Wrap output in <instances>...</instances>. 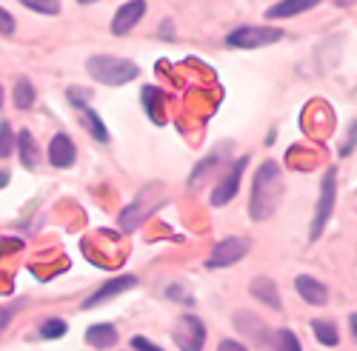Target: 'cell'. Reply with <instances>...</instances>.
<instances>
[{
    "label": "cell",
    "mask_w": 357,
    "mask_h": 351,
    "mask_svg": "<svg viewBox=\"0 0 357 351\" xmlns=\"http://www.w3.org/2000/svg\"><path fill=\"white\" fill-rule=\"evenodd\" d=\"M17 146H20V160H23V166H26V169H35V163H38V143H35L32 132L23 129V132L17 134Z\"/></svg>",
    "instance_id": "e0dca14e"
},
{
    "label": "cell",
    "mask_w": 357,
    "mask_h": 351,
    "mask_svg": "<svg viewBox=\"0 0 357 351\" xmlns=\"http://www.w3.org/2000/svg\"><path fill=\"white\" fill-rule=\"evenodd\" d=\"M354 146H357V123H354V129L349 132V143L343 146V152H340V155H349V152L354 149Z\"/></svg>",
    "instance_id": "83f0119b"
},
{
    "label": "cell",
    "mask_w": 357,
    "mask_h": 351,
    "mask_svg": "<svg viewBox=\"0 0 357 351\" xmlns=\"http://www.w3.org/2000/svg\"><path fill=\"white\" fill-rule=\"evenodd\" d=\"M166 203V192H163V186L160 183H152V186H146L129 206L123 209V214H121V228L123 231H135L149 214L152 212H158L160 206Z\"/></svg>",
    "instance_id": "3957f363"
},
{
    "label": "cell",
    "mask_w": 357,
    "mask_h": 351,
    "mask_svg": "<svg viewBox=\"0 0 357 351\" xmlns=\"http://www.w3.org/2000/svg\"><path fill=\"white\" fill-rule=\"evenodd\" d=\"M275 343H278V351H303L301 348V340H297L294 332H289V329H280L275 334Z\"/></svg>",
    "instance_id": "7402d4cb"
},
{
    "label": "cell",
    "mask_w": 357,
    "mask_h": 351,
    "mask_svg": "<svg viewBox=\"0 0 357 351\" xmlns=\"http://www.w3.org/2000/svg\"><path fill=\"white\" fill-rule=\"evenodd\" d=\"M86 72L92 75L98 83H106V86H123V83H132L137 77V66L132 61H123V57H109V54L89 57Z\"/></svg>",
    "instance_id": "7a4b0ae2"
},
{
    "label": "cell",
    "mask_w": 357,
    "mask_h": 351,
    "mask_svg": "<svg viewBox=\"0 0 357 351\" xmlns=\"http://www.w3.org/2000/svg\"><path fill=\"white\" fill-rule=\"evenodd\" d=\"M140 95H143V106L149 109V117H152L155 123H160L163 117H160V109H158V106L166 100V95L158 89V86H146V89H143Z\"/></svg>",
    "instance_id": "ac0fdd59"
},
{
    "label": "cell",
    "mask_w": 357,
    "mask_h": 351,
    "mask_svg": "<svg viewBox=\"0 0 357 351\" xmlns=\"http://www.w3.org/2000/svg\"><path fill=\"white\" fill-rule=\"evenodd\" d=\"M77 157V149L69 134H54L52 143H49V163L54 169H69Z\"/></svg>",
    "instance_id": "8fae6325"
},
{
    "label": "cell",
    "mask_w": 357,
    "mask_h": 351,
    "mask_svg": "<svg viewBox=\"0 0 357 351\" xmlns=\"http://www.w3.org/2000/svg\"><path fill=\"white\" fill-rule=\"evenodd\" d=\"M0 106H3V86H0Z\"/></svg>",
    "instance_id": "d6a6232c"
},
{
    "label": "cell",
    "mask_w": 357,
    "mask_h": 351,
    "mask_svg": "<svg viewBox=\"0 0 357 351\" xmlns=\"http://www.w3.org/2000/svg\"><path fill=\"white\" fill-rule=\"evenodd\" d=\"M66 95H69V103H72V106H77V109H80V106H86V95H89L86 89H77V86H72V89H69Z\"/></svg>",
    "instance_id": "484cf974"
},
{
    "label": "cell",
    "mask_w": 357,
    "mask_h": 351,
    "mask_svg": "<svg viewBox=\"0 0 357 351\" xmlns=\"http://www.w3.org/2000/svg\"><path fill=\"white\" fill-rule=\"evenodd\" d=\"M77 3H95V0H77Z\"/></svg>",
    "instance_id": "836d02e7"
},
{
    "label": "cell",
    "mask_w": 357,
    "mask_h": 351,
    "mask_svg": "<svg viewBox=\"0 0 357 351\" xmlns=\"http://www.w3.org/2000/svg\"><path fill=\"white\" fill-rule=\"evenodd\" d=\"M294 288H297V295H301L306 303H312V306H326L329 303V288H326L317 277H309V274L294 277Z\"/></svg>",
    "instance_id": "7c38bea8"
},
{
    "label": "cell",
    "mask_w": 357,
    "mask_h": 351,
    "mask_svg": "<svg viewBox=\"0 0 357 351\" xmlns=\"http://www.w3.org/2000/svg\"><path fill=\"white\" fill-rule=\"evenodd\" d=\"M32 103H35V86L26 77H20L15 83V106L17 109H32Z\"/></svg>",
    "instance_id": "ffe728a7"
},
{
    "label": "cell",
    "mask_w": 357,
    "mask_h": 351,
    "mask_svg": "<svg viewBox=\"0 0 357 351\" xmlns=\"http://www.w3.org/2000/svg\"><path fill=\"white\" fill-rule=\"evenodd\" d=\"M335 197H337V171L329 169L323 174V183H320V200H317V212H314V223H312V240H317L326 223L332 217L335 209Z\"/></svg>",
    "instance_id": "5b68a950"
},
{
    "label": "cell",
    "mask_w": 357,
    "mask_h": 351,
    "mask_svg": "<svg viewBox=\"0 0 357 351\" xmlns=\"http://www.w3.org/2000/svg\"><path fill=\"white\" fill-rule=\"evenodd\" d=\"M283 197V180H280V166L275 160H266L260 171L255 174V189H252V220L272 217L278 203Z\"/></svg>",
    "instance_id": "6da1fadb"
},
{
    "label": "cell",
    "mask_w": 357,
    "mask_h": 351,
    "mask_svg": "<svg viewBox=\"0 0 357 351\" xmlns=\"http://www.w3.org/2000/svg\"><path fill=\"white\" fill-rule=\"evenodd\" d=\"M132 345H135L137 351H163L160 345H155L152 340H146V337H132Z\"/></svg>",
    "instance_id": "4316f807"
},
{
    "label": "cell",
    "mask_w": 357,
    "mask_h": 351,
    "mask_svg": "<svg viewBox=\"0 0 357 351\" xmlns=\"http://www.w3.org/2000/svg\"><path fill=\"white\" fill-rule=\"evenodd\" d=\"M86 343L92 348H112L117 343V332L112 323H98L86 332Z\"/></svg>",
    "instance_id": "9a60e30c"
},
{
    "label": "cell",
    "mask_w": 357,
    "mask_h": 351,
    "mask_svg": "<svg viewBox=\"0 0 357 351\" xmlns=\"http://www.w3.org/2000/svg\"><path fill=\"white\" fill-rule=\"evenodd\" d=\"M80 120H83V126L89 129V134H92L95 140H100V143H109V132H106V126L100 123V117H98V111L95 109H89V106H80Z\"/></svg>",
    "instance_id": "2e32d148"
},
{
    "label": "cell",
    "mask_w": 357,
    "mask_h": 351,
    "mask_svg": "<svg viewBox=\"0 0 357 351\" xmlns=\"http://www.w3.org/2000/svg\"><path fill=\"white\" fill-rule=\"evenodd\" d=\"M9 320H12V309H3V306H0V332L9 326Z\"/></svg>",
    "instance_id": "f546056e"
},
{
    "label": "cell",
    "mask_w": 357,
    "mask_h": 351,
    "mask_svg": "<svg viewBox=\"0 0 357 351\" xmlns=\"http://www.w3.org/2000/svg\"><path fill=\"white\" fill-rule=\"evenodd\" d=\"M12 32H15V17L6 9H0V35H12Z\"/></svg>",
    "instance_id": "d4e9b609"
},
{
    "label": "cell",
    "mask_w": 357,
    "mask_h": 351,
    "mask_svg": "<svg viewBox=\"0 0 357 351\" xmlns=\"http://www.w3.org/2000/svg\"><path fill=\"white\" fill-rule=\"evenodd\" d=\"M66 334V323L63 320H46V323L40 326V337H46V340H57V337H63Z\"/></svg>",
    "instance_id": "603a6c76"
},
{
    "label": "cell",
    "mask_w": 357,
    "mask_h": 351,
    "mask_svg": "<svg viewBox=\"0 0 357 351\" xmlns=\"http://www.w3.org/2000/svg\"><path fill=\"white\" fill-rule=\"evenodd\" d=\"M9 183V171H0V189H3Z\"/></svg>",
    "instance_id": "1f68e13d"
},
{
    "label": "cell",
    "mask_w": 357,
    "mask_h": 351,
    "mask_svg": "<svg viewBox=\"0 0 357 351\" xmlns=\"http://www.w3.org/2000/svg\"><path fill=\"white\" fill-rule=\"evenodd\" d=\"M146 15V0H129V3H123L121 9H117L114 20H112V32L114 35H126L135 29V23Z\"/></svg>",
    "instance_id": "30bf717a"
},
{
    "label": "cell",
    "mask_w": 357,
    "mask_h": 351,
    "mask_svg": "<svg viewBox=\"0 0 357 351\" xmlns=\"http://www.w3.org/2000/svg\"><path fill=\"white\" fill-rule=\"evenodd\" d=\"M137 286V277H132V274H123V277H114V280H106L92 297H89L86 303H83V309H95V306H100V303H106V300H112V297H117L121 291H129V288H135Z\"/></svg>",
    "instance_id": "9c48e42d"
},
{
    "label": "cell",
    "mask_w": 357,
    "mask_h": 351,
    "mask_svg": "<svg viewBox=\"0 0 357 351\" xmlns=\"http://www.w3.org/2000/svg\"><path fill=\"white\" fill-rule=\"evenodd\" d=\"M15 149V134H12V126L9 123H0V160L9 157Z\"/></svg>",
    "instance_id": "cb8c5ba5"
},
{
    "label": "cell",
    "mask_w": 357,
    "mask_h": 351,
    "mask_svg": "<svg viewBox=\"0 0 357 351\" xmlns=\"http://www.w3.org/2000/svg\"><path fill=\"white\" fill-rule=\"evenodd\" d=\"M246 163H249L246 155H243L241 160L231 163L229 174H226V178H223V180L215 186V192H212V206H226V203L237 194V186H241V178H243V171H246Z\"/></svg>",
    "instance_id": "52a82bcc"
},
{
    "label": "cell",
    "mask_w": 357,
    "mask_h": 351,
    "mask_svg": "<svg viewBox=\"0 0 357 351\" xmlns=\"http://www.w3.org/2000/svg\"><path fill=\"white\" fill-rule=\"evenodd\" d=\"M349 326H351V334L357 337V314H351V317H349Z\"/></svg>",
    "instance_id": "4dcf8cb0"
},
{
    "label": "cell",
    "mask_w": 357,
    "mask_h": 351,
    "mask_svg": "<svg viewBox=\"0 0 357 351\" xmlns=\"http://www.w3.org/2000/svg\"><path fill=\"white\" fill-rule=\"evenodd\" d=\"M312 329H314V337L323 343V345H337L340 334H337V326L332 323V320H312Z\"/></svg>",
    "instance_id": "d6986e66"
},
{
    "label": "cell",
    "mask_w": 357,
    "mask_h": 351,
    "mask_svg": "<svg viewBox=\"0 0 357 351\" xmlns=\"http://www.w3.org/2000/svg\"><path fill=\"white\" fill-rule=\"evenodd\" d=\"M283 38L280 29H272V26H241L226 38V46L231 49H260V46H269V43H278Z\"/></svg>",
    "instance_id": "277c9868"
},
{
    "label": "cell",
    "mask_w": 357,
    "mask_h": 351,
    "mask_svg": "<svg viewBox=\"0 0 357 351\" xmlns=\"http://www.w3.org/2000/svg\"><path fill=\"white\" fill-rule=\"evenodd\" d=\"M252 295L257 297V300H263L269 309H275V311H280V297H278V286H275V280L272 277H255L252 280Z\"/></svg>",
    "instance_id": "4fadbf2b"
},
{
    "label": "cell",
    "mask_w": 357,
    "mask_h": 351,
    "mask_svg": "<svg viewBox=\"0 0 357 351\" xmlns=\"http://www.w3.org/2000/svg\"><path fill=\"white\" fill-rule=\"evenodd\" d=\"M218 351H246V345H241V343H234V340H223Z\"/></svg>",
    "instance_id": "f1b7e54d"
},
{
    "label": "cell",
    "mask_w": 357,
    "mask_h": 351,
    "mask_svg": "<svg viewBox=\"0 0 357 351\" xmlns=\"http://www.w3.org/2000/svg\"><path fill=\"white\" fill-rule=\"evenodd\" d=\"M246 251H249V243H246V240H241V237H229V240H223V243H218V246H215L212 257L206 260V266H209V269L231 266V263L243 260V257H246Z\"/></svg>",
    "instance_id": "ba28073f"
},
{
    "label": "cell",
    "mask_w": 357,
    "mask_h": 351,
    "mask_svg": "<svg viewBox=\"0 0 357 351\" xmlns=\"http://www.w3.org/2000/svg\"><path fill=\"white\" fill-rule=\"evenodd\" d=\"M172 337H174V343L181 351H200L203 343H206V329L195 314H183V317H177Z\"/></svg>",
    "instance_id": "8992f818"
},
{
    "label": "cell",
    "mask_w": 357,
    "mask_h": 351,
    "mask_svg": "<svg viewBox=\"0 0 357 351\" xmlns=\"http://www.w3.org/2000/svg\"><path fill=\"white\" fill-rule=\"evenodd\" d=\"M320 3V0H280V3L269 6V12H266V17H294V15H301L306 9H314Z\"/></svg>",
    "instance_id": "5bb4252c"
},
{
    "label": "cell",
    "mask_w": 357,
    "mask_h": 351,
    "mask_svg": "<svg viewBox=\"0 0 357 351\" xmlns=\"http://www.w3.org/2000/svg\"><path fill=\"white\" fill-rule=\"evenodd\" d=\"M20 3L40 15H61V0H20Z\"/></svg>",
    "instance_id": "44dd1931"
}]
</instances>
